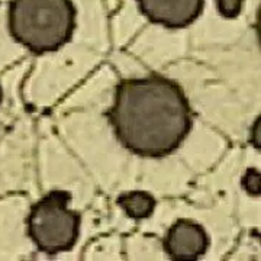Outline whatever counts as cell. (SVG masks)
<instances>
[{
	"label": "cell",
	"instance_id": "6da1fadb",
	"mask_svg": "<svg viewBox=\"0 0 261 261\" xmlns=\"http://www.w3.org/2000/svg\"><path fill=\"white\" fill-rule=\"evenodd\" d=\"M106 116L122 145L148 159L176 151L192 129L183 89L161 75L122 80Z\"/></svg>",
	"mask_w": 261,
	"mask_h": 261
},
{
	"label": "cell",
	"instance_id": "7a4b0ae2",
	"mask_svg": "<svg viewBox=\"0 0 261 261\" xmlns=\"http://www.w3.org/2000/svg\"><path fill=\"white\" fill-rule=\"evenodd\" d=\"M75 9L71 0H12L10 35L35 54L54 53L71 41Z\"/></svg>",
	"mask_w": 261,
	"mask_h": 261
},
{
	"label": "cell",
	"instance_id": "3957f363",
	"mask_svg": "<svg viewBox=\"0 0 261 261\" xmlns=\"http://www.w3.org/2000/svg\"><path fill=\"white\" fill-rule=\"evenodd\" d=\"M71 195L53 190L31 207L27 228L39 251L48 255L70 251L79 240L80 214L68 209Z\"/></svg>",
	"mask_w": 261,
	"mask_h": 261
},
{
	"label": "cell",
	"instance_id": "277c9868",
	"mask_svg": "<svg viewBox=\"0 0 261 261\" xmlns=\"http://www.w3.org/2000/svg\"><path fill=\"white\" fill-rule=\"evenodd\" d=\"M141 13L149 22L166 28H186L203 10L205 0H137Z\"/></svg>",
	"mask_w": 261,
	"mask_h": 261
},
{
	"label": "cell",
	"instance_id": "5b68a950",
	"mask_svg": "<svg viewBox=\"0 0 261 261\" xmlns=\"http://www.w3.org/2000/svg\"><path fill=\"white\" fill-rule=\"evenodd\" d=\"M209 237L203 226L189 219H178L170 226L164 240V251L171 260L195 261L205 255Z\"/></svg>",
	"mask_w": 261,
	"mask_h": 261
},
{
	"label": "cell",
	"instance_id": "8992f818",
	"mask_svg": "<svg viewBox=\"0 0 261 261\" xmlns=\"http://www.w3.org/2000/svg\"><path fill=\"white\" fill-rule=\"evenodd\" d=\"M116 203L121 206L122 211L132 219H145L149 218L154 207H155V199L148 192L134 190L129 193H123L118 197Z\"/></svg>",
	"mask_w": 261,
	"mask_h": 261
},
{
	"label": "cell",
	"instance_id": "52a82bcc",
	"mask_svg": "<svg viewBox=\"0 0 261 261\" xmlns=\"http://www.w3.org/2000/svg\"><path fill=\"white\" fill-rule=\"evenodd\" d=\"M244 0H216L219 13L228 19L237 18L243 9Z\"/></svg>",
	"mask_w": 261,
	"mask_h": 261
},
{
	"label": "cell",
	"instance_id": "ba28073f",
	"mask_svg": "<svg viewBox=\"0 0 261 261\" xmlns=\"http://www.w3.org/2000/svg\"><path fill=\"white\" fill-rule=\"evenodd\" d=\"M243 187L252 196H260V171L248 168L243 177Z\"/></svg>",
	"mask_w": 261,
	"mask_h": 261
},
{
	"label": "cell",
	"instance_id": "9c48e42d",
	"mask_svg": "<svg viewBox=\"0 0 261 261\" xmlns=\"http://www.w3.org/2000/svg\"><path fill=\"white\" fill-rule=\"evenodd\" d=\"M2 97H3V93H2V89H0V102H2Z\"/></svg>",
	"mask_w": 261,
	"mask_h": 261
}]
</instances>
